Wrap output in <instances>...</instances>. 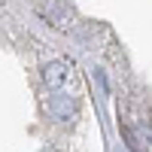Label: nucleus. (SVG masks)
<instances>
[{
  "label": "nucleus",
  "mask_w": 152,
  "mask_h": 152,
  "mask_svg": "<svg viewBox=\"0 0 152 152\" xmlns=\"http://www.w3.org/2000/svg\"><path fill=\"white\" fill-rule=\"evenodd\" d=\"M73 110H76L73 97H67V94L52 97V113H55V116H73Z\"/></svg>",
  "instance_id": "f03ea898"
},
{
  "label": "nucleus",
  "mask_w": 152,
  "mask_h": 152,
  "mask_svg": "<svg viewBox=\"0 0 152 152\" xmlns=\"http://www.w3.org/2000/svg\"><path fill=\"white\" fill-rule=\"evenodd\" d=\"M43 76H46L49 88H58V85H64V79H67V73H64V64H58V61H55V64H49Z\"/></svg>",
  "instance_id": "f257e3e1"
}]
</instances>
